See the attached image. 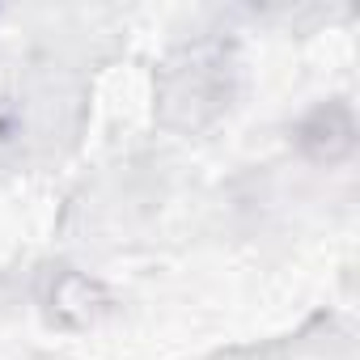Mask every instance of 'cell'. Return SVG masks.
Listing matches in <instances>:
<instances>
[{
  "instance_id": "obj_1",
  "label": "cell",
  "mask_w": 360,
  "mask_h": 360,
  "mask_svg": "<svg viewBox=\"0 0 360 360\" xmlns=\"http://www.w3.org/2000/svg\"><path fill=\"white\" fill-rule=\"evenodd\" d=\"M301 144H305L314 157H326V161L343 157V153L352 148V115H347V106L326 102L322 110H314L309 123L301 127Z\"/></svg>"
}]
</instances>
